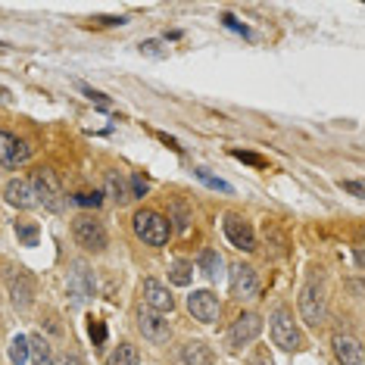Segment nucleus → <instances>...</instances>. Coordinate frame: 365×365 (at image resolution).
<instances>
[{"label": "nucleus", "mask_w": 365, "mask_h": 365, "mask_svg": "<svg viewBox=\"0 0 365 365\" xmlns=\"http://www.w3.org/2000/svg\"><path fill=\"white\" fill-rule=\"evenodd\" d=\"M72 235H76L78 247H85L91 253H103L106 250V228L103 222H97L94 215H78L76 222H72Z\"/></svg>", "instance_id": "3"}, {"label": "nucleus", "mask_w": 365, "mask_h": 365, "mask_svg": "<svg viewBox=\"0 0 365 365\" xmlns=\"http://www.w3.org/2000/svg\"><path fill=\"white\" fill-rule=\"evenodd\" d=\"M250 365H272V359H269V353H265V350H262V346H259V350H256V353L250 356Z\"/></svg>", "instance_id": "29"}, {"label": "nucleus", "mask_w": 365, "mask_h": 365, "mask_svg": "<svg viewBox=\"0 0 365 365\" xmlns=\"http://www.w3.org/2000/svg\"><path fill=\"white\" fill-rule=\"evenodd\" d=\"M51 365H81V359L76 353H66V356H60V359H53Z\"/></svg>", "instance_id": "30"}, {"label": "nucleus", "mask_w": 365, "mask_h": 365, "mask_svg": "<svg viewBox=\"0 0 365 365\" xmlns=\"http://www.w3.org/2000/svg\"><path fill=\"white\" fill-rule=\"evenodd\" d=\"M178 359H181V365H212L215 362V353L203 344V340H190V344L181 346Z\"/></svg>", "instance_id": "16"}, {"label": "nucleus", "mask_w": 365, "mask_h": 365, "mask_svg": "<svg viewBox=\"0 0 365 365\" xmlns=\"http://www.w3.org/2000/svg\"><path fill=\"white\" fill-rule=\"evenodd\" d=\"M237 160H244V163H253V165H262V160L259 156H253V153H235Z\"/></svg>", "instance_id": "33"}, {"label": "nucleus", "mask_w": 365, "mask_h": 365, "mask_svg": "<svg viewBox=\"0 0 365 365\" xmlns=\"http://www.w3.org/2000/svg\"><path fill=\"white\" fill-rule=\"evenodd\" d=\"M225 235L228 240L237 247V250H256V235H253V228H250V222H244L240 215H225Z\"/></svg>", "instance_id": "10"}, {"label": "nucleus", "mask_w": 365, "mask_h": 365, "mask_svg": "<svg viewBox=\"0 0 365 365\" xmlns=\"http://www.w3.org/2000/svg\"><path fill=\"white\" fill-rule=\"evenodd\" d=\"M69 297H72V306H85L88 303V297L94 294V281H91L88 275V265H81L76 262L72 265V272H69Z\"/></svg>", "instance_id": "11"}, {"label": "nucleus", "mask_w": 365, "mask_h": 365, "mask_svg": "<svg viewBox=\"0 0 365 365\" xmlns=\"http://www.w3.org/2000/svg\"><path fill=\"white\" fill-rule=\"evenodd\" d=\"M29 160V147L22 140H16L10 131H0V165H19Z\"/></svg>", "instance_id": "13"}, {"label": "nucleus", "mask_w": 365, "mask_h": 365, "mask_svg": "<svg viewBox=\"0 0 365 365\" xmlns=\"http://www.w3.org/2000/svg\"><path fill=\"white\" fill-rule=\"evenodd\" d=\"M16 235H19V240H26L29 247L38 244V225H31V222H16Z\"/></svg>", "instance_id": "23"}, {"label": "nucleus", "mask_w": 365, "mask_h": 365, "mask_svg": "<svg viewBox=\"0 0 365 365\" xmlns=\"http://www.w3.org/2000/svg\"><path fill=\"white\" fill-rule=\"evenodd\" d=\"M29 362L31 365H51V346L44 337H29Z\"/></svg>", "instance_id": "18"}, {"label": "nucleus", "mask_w": 365, "mask_h": 365, "mask_svg": "<svg viewBox=\"0 0 365 365\" xmlns=\"http://www.w3.org/2000/svg\"><path fill=\"white\" fill-rule=\"evenodd\" d=\"M231 294H235L237 300H253V297L259 294V278H256V272L250 265L237 262L235 269H231Z\"/></svg>", "instance_id": "8"}, {"label": "nucleus", "mask_w": 365, "mask_h": 365, "mask_svg": "<svg viewBox=\"0 0 365 365\" xmlns=\"http://www.w3.org/2000/svg\"><path fill=\"white\" fill-rule=\"evenodd\" d=\"M334 356H337L340 365H365L359 340L350 337V334H337L334 337Z\"/></svg>", "instance_id": "14"}, {"label": "nucleus", "mask_w": 365, "mask_h": 365, "mask_svg": "<svg viewBox=\"0 0 365 365\" xmlns=\"http://www.w3.org/2000/svg\"><path fill=\"white\" fill-rule=\"evenodd\" d=\"M10 359L13 365H29V337L16 334L13 344H10Z\"/></svg>", "instance_id": "22"}, {"label": "nucleus", "mask_w": 365, "mask_h": 365, "mask_svg": "<svg viewBox=\"0 0 365 365\" xmlns=\"http://www.w3.org/2000/svg\"><path fill=\"white\" fill-rule=\"evenodd\" d=\"M197 178H200L203 185H210L212 190H222V194H231V185H225V181H222V178H212L206 169H197Z\"/></svg>", "instance_id": "25"}, {"label": "nucleus", "mask_w": 365, "mask_h": 365, "mask_svg": "<svg viewBox=\"0 0 365 365\" xmlns=\"http://www.w3.org/2000/svg\"><path fill=\"white\" fill-rule=\"evenodd\" d=\"M106 190H110V197H113V200H128V197H125V187H122V178L119 175H115V172H110V175H106Z\"/></svg>", "instance_id": "24"}, {"label": "nucleus", "mask_w": 365, "mask_h": 365, "mask_svg": "<svg viewBox=\"0 0 365 365\" xmlns=\"http://www.w3.org/2000/svg\"><path fill=\"white\" fill-rule=\"evenodd\" d=\"M140 297H144L147 309H153V312H160V315L175 309V297H172L169 287H163L156 278H147L144 281V287H140Z\"/></svg>", "instance_id": "9"}, {"label": "nucleus", "mask_w": 365, "mask_h": 365, "mask_svg": "<svg viewBox=\"0 0 365 365\" xmlns=\"http://www.w3.org/2000/svg\"><path fill=\"white\" fill-rule=\"evenodd\" d=\"M272 340H275V346H281V350H287V353H294V350L303 346V334H300L294 315H290L287 309L272 312Z\"/></svg>", "instance_id": "2"}, {"label": "nucleus", "mask_w": 365, "mask_h": 365, "mask_svg": "<svg viewBox=\"0 0 365 365\" xmlns=\"http://www.w3.org/2000/svg\"><path fill=\"white\" fill-rule=\"evenodd\" d=\"M10 290H13L16 309H29L31 297H35V284H31V278L26 275V272H19V275H10Z\"/></svg>", "instance_id": "17"}, {"label": "nucleus", "mask_w": 365, "mask_h": 365, "mask_svg": "<svg viewBox=\"0 0 365 365\" xmlns=\"http://www.w3.org/2000/svg\"><path fill=\"white\" fill-rule=\"evenodd\" d=\"M4 194H6V203L19 206V210H31V206H38L35 190H31V181H26V178H13L10 185H6Z\"/></svg>", "instance_id": "15"}, {"label": "nucleus", "mask_w": 365, "mask_h": 365, "mask_svg": "<svg viewBox=\"0 0 365 365\" xmlns=\"http://www.w3.org/2000/svg\"><path fill=\"white\" fill-rule=\"evenodd\" d=\"M131 187H135V194H138V197H144V194H147V181L140 178V175L131 178Z\"/></svg>", "instance_id": "31"}, {"label": "nucleus", "mask_w": 365, "mask_h": 365, "mask_svg": "<svg viewBox=\"0 0 365 365\" xmlns=\"http://www.w3.org/2000/svg\"><path fill=\"white\" fill-rule=\"evenodd\" d=\"M138 328H140V334H144L147 340H153V344H163V340H169V334H172L169 322H165L160 312H153V309H140Z\"/></svg>", "instance_id": "12"}, {"label": "nucleus", "mask_w": 365, "mask_h": 365, "mask_svg": "<svg viewBox=\"0 0 365 365\" xmlns=\"http://www.w3.org/2000/svg\"><path fill=\"white\" fill-rule=\"evenodd\" d=\"M135 235L150 247H163L172 235V225H169V219H163L160 212L140 210V212H135Z\"/></svg>", "instance_id": "1"}, {"label": "nucleus", "mask_w": 365, "mask_h": 365, "mask_svg": "<svg viewBox=\"0 0 365 365\" xmlns=\"http://www.w3.org/2000/svg\"><path fill=\"white\" fill-rule=\"evenodd\" d=\"M300 312L306 325H322L325 322V290L322 284H306L300 294Z\"/></svg>", "instance_id": "6"}, {"label": "nucleus", "mask_w": 365, "mask_h": 365, "mask_svg": "<svg viewBox=\"0 0 365 365\" xmlns=\"http://www.w3.org/2000/svg\"><path fill=\"white\" fill-rule=\"evenodd\" d=\"M31 190H35V200L44 203V210H51V212L63 210V187L51 169H38L31 175Z\"/></svg>", "instance_id": "4"}, {"label": "nucleus", "mask_w": 365, "mask_h": 365, "mask_svg": "<svg viewBox=\"0 0 365 365\" xmlns=\"http://www.w3.org/2000/svg\"><path fill=\"white\" fill-rule=\"evenodd\" d=\"M160 41H144V44H140V53H150V56H163V51H160Z\"/></svg>", "instance_id": "28"}, {"label": "nucleus", "mask_w": 365, "mask_h": 365, "mask_svg": "<svg viewBox=\"0 0 365 365\" xmlns=\"http://www.w3.org/2000/svg\"><path fill=\"white\" fill-rule=\"evenodd\" d=\"M88 331H91V340H94V344H103V340H106V325H103V322L91 319V325H88Z\"/></svg>", "instance_id": "26"}, {"label": "nucleus", "mask_w": 365, "mask_h": 365, "mask_svg": "<svg viewBox=\"0 0 365 365\" xmlns=\"http://www.w3.org/2000/svg\"><path fill=\"white\" fill-rule=\"evenodd\" d=\"M72 203H78V206H94V210H97V206L103 203V197H101V194H76V197H72Z\"/></svg>", "instance_id": "27"}, {"label": "nucleus", "mask_w": 365, "mask_h": 365, "mask_svg": "<svg viewBox=\"0 0 365 365\" xmlns=\"http://www.w3.org/2000/svg\"><path fill=\"white\" fill-rule=\"evenodd\" d=\"M106 365H138V350L131 344H119L115 350L110 353Z\"/></svg>", "instance_id": "21"}, {"label": "nucleus", "mask_w": 365, "mask_h": 365, "mask_svg": "<svg viewBox=\"0 0 365 365\" xmlns=\"http://www.w3.org/2000/svg\"><path fill=\"white\" fill-rule=\"evenodd\" d=\"M187 309H190V315H194L197 322L212 325V322L219 319V312H222V303H219V297H215L212 290H194V294L187 297Z\"/></svg>", "instance_id": "5"}, {"label": "nucleus", "mask_w": 365, "mask_h": 365, "mask_svg": "<svg viewBox=\"0 0 365 365\" xmlns=\"http://www.w3.org/2000/svg\"><path fill=\"white\" fill-rule=\"evenodd\" d=\"M344 190H350L353 197H362V185H359V181H344Z\"/></svg>", "instance_id": "32"}, {"label": "nucleus", "mask_w": 365, "mask_h": 365, "mask_svg": "<svg viewBox=\"0 0 365 365\" xmlns=\"http://www.w3.org/2000/svg\"><path fill=\"white\" fill-rule=\"evenodd\" d=\"M259 331H262V319H259V315H256V312H244V315H237V322L231 325L228 340H231V346H235V350H240V346L253 344V340L259 337Z\"/></svg>", "instance_id": "7"}, {"label": "nucleus", "mask_w": 365, "mask_h": 365, "mask_svg": "<svg viewBox=\"0 0 365 365\" xmlns=\"http://www.w3.org/2000/svg\"><path fill=\"white\" fill-rule=\"evenodd\" d=\"M200 272L210 281L222 278V256H219V250H203L200 253Z\"/></svg>", "instance_id": "19"}, {"label": "nucleus", "mask_w": 365, "mask_h": 365, "mask_svg": "<svg viewBox=\"0 0 365 365\" xmlns=\"http://www.w3.org/2000/svg\"><path fill=\"white\" fill-rule=\"evenodd\" d=\"M169 281L178 284V287H187L190 281H194V265L185 262V259H175L169 265Z\"/></svg>", "instance_id": "20"}]
</instances>
